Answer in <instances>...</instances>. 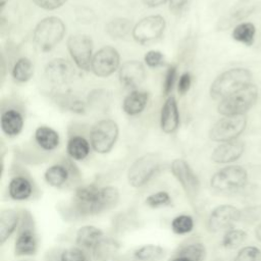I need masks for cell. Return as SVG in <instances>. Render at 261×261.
<instances>
[{
	"label": "cell",
	"instance_id": "6da1fadb",
	"mask_svg": "<svg viewBox=\"0 0 261 261\" xmlns=\"http://www.w3.org/2000/svg\"><path fill=\"white\" fill-rule=\"evenodd\" d=\"M119 191L113 186L100 187L90 184L77 187L72 195L71 206L79 216H92L113 208L119 201Z\"/></svg>",
	"mask_w": 261,
	"mask_h": 261
},
{
	"label": "cell",
	"instance_id": "7a4b0ae2",
	"mask_svg": "<svg viewBox=\"0 0 261 261\" xmlns=\"http://www.w3.org/2000/svg\"><path fill=\"white\" fill-rule=\"evenodd\" d=\"M252 84V73L244 67H234L220 73L211 84L210 96L214 100H223Z\"/></svg>",
	"mask_w": 261,
	"mask_h": 261
},
{
	"label": "cell",
	"instance_id": "3957f363",
	"mask_svg": "<svg viewBox=\"0 0 261 261\" xmlns=\"http://www.w3.org/2000/svg\"><path fill=\"white\" fill-rule=\"evenodd\" d=\"M65 33L64 22L56 16L42 19L35 28L33 38L36 46L43 52L53 49L63 38Z\"/></svg>",
	"mask_w": 261,
	"mask_h": 261
},
{
	"label": "cell",
	"instance_id": "277c9868",
	"mask_svg": "<svg viewBox=\"0 0 261 261\" xmlns=\"http://www.w3.org/2000/svg\"><path fill=\"white\" fill-rule=\"evenodd\" d=\"M258 99V88L250 84L244 89L221 100L217 106L218 112L223 116L242 115L250 110Z\"/></svg>",
	"mask_w": 261,
	"mask_h": 261
},
{
	"label": "cell",
	"instance_id": "5b68a950",
	"mask_svg": "<svg viewBox=\"0 0 261 261\" xmlns=\"http://www.w3.org/2000/svg\"><path fill=\"white\" fill-rule=\"evenodd\" d=\"M160 158L153 153L145 154L137 158L127 170V182L135 189L145 187L158 172Z\"/></svg>",
	"mask_w": 261,
	"mask_h": 261
},
{
	"label": "cell",
	"instance_id": "8992f818",
	"mask_svg": "<svg viewBox=\"0 0 261 261\" xmlns=\"http://www.w3.org/2000/svg\"><path fill=\"white\" fill-rule=\"evenodd\" d=\"M248 182V172L240 165H228L216 171L210 178V187L219 193H231Z\"/></svg>",
	"mask_w": 261,
	"mask_h": 261
},
{
	"label": "cell",
	"instance_id": "52a82bcc",
	"mask_svg": "<svg viewBox=\"0 0 261 261\" xmlns=\"http://www.w3.org/2000/svg\"><path fill=\"white\" fill-rule=\"evenodd\" d=\"M39 241L34 220L29 212L22 211V217L13 244V252L17 257L34 256L38 252Z\"/></svg>",
	"mask_w": 261,
	"mask_h": 261
},
{
	"label": "cell",
	"instance_id": "ba28073f",
	"mask_svg": "<svg viewBox=\"0 0 261 261\" xmlns=\"http://www.w3.org/2000/svg\"><path fill=\"white\" fill-rule=\"evenodd\" d=\"M117 137V123L111 119H103L92 126L90 132V144L95 152L106 154L112 150Z\"/></svg>",
	"mask_w": 261,
	"mask_h": 261
},
{
	"label": "cell",
	"instance_id": "9c48e42d",
	"mask_svg": "<svg viewBox=\"0 0 261 261\" xmlns=\"http://www.w3.org/2000/svg\"><path fill=\"white\" fill-rule=\"evenodd\" d=\"M246 126V114L223 116L213 124L209 132V138L212 141L219 143L237 140V138L245 130Z\"/></svg>",
	"mask_w": 261,
	"mask_h": 261
},
{
	"label": "cell",
	"instance_id": "30bf717a",
	"mask_svg": "<svg viewBox=\"0 0 261 261\" xmlns=\"http://www.w3.org/2000/svg\"><path fill=\"white\" fill-rule=\"evenodd\" d=\"M172 175L180 185L185 195L191 203H194L200 192V180L190 164L184 159H175L170 165Z\"/></svg>",
	"mask_w": 261,
	"mask_h": 261
},
{
	"label": "cell",
	"instance_id": "8fae6325",
	"mask_svg": "<svg viewBox=\"0 0 261 261\" xmlns=\"http://www.w3.org/2000/svg\"><path fill=\"white\" fill-rule=\"evenodd\" d=\"M68 52L75 65L83 70L91 69L93 42L88 35H72L67 40Z\"/></svg>",
	"mask_w": 261,
	"mask_h": 261
},
{
	"label": "cell",
	"instance_id": "7c38bea8",
	"mask_svg": "<svg viewBox=\"0 0 261 261\" xmlns=\"http://www.w3.org/2000/svg\"><path fill=\"white\" fill-rule=\"evenodd\" d=\"M242 217V212L236 206L222 204L215 207L207 219V228L211 232H219L232 228Z\"/></svg>",
	"mask_w": 261,
	"mask_h": 261
},
{
	"label": "cell",
	"instance_id": "4fadbf2b",
	"mask_svg": "<svg viewBox=\"0 0 261 261\" xmlns=\"http://www.w3.org/2000/svg\"><path fill=\"white\" fill-rule=\"evenodd\" d=\"M165 25V19L161 15L146 16L133 28V37L142 45L152 43L161 37Z\"/></svg>",
	"mask_w": 261,
	"mask_h": 261
},
{
	"label": "cell",
	"instance_id": "5bb4252c",
	"mask_svg": "<svg viewBox=\"0 0 261 261\" xmlns=\"http://www.w3.org/2000/svg\"><path fill=\"white\" fill-rule=\"evenodd\" d=\"M119 61L118 51L111 46H105L93 56L91 69L97 76L107 77L118 68Z\"/></svg>",
	"mask_w": 261,
	"mask_h": 261
},
{
	"label": "cell",
	"instance_id": "9a60e30c",
	"mask_svg": "<svg viewBox=\"0 0 261 261\" xmlns=\"http://www.w3.org/2000/svg\"><path fill=\"white\" fill-rule=\"evenodd\" d=\"M45 76L53 85L63 86L74 76V68L70 61L64 58H54L45 67Z\"/></svg>",
	"mask_w": 261,
	"mask_h": 261
},
{
	"label": "cell",
	"instance_id": "2e32d148",
	"mask_svg": "<svg viewBox=\"0 0 261 261\" xmlns=\"http://www.w3.org/2000/svg\"><path fill=\"white\" fill-rule=\"evenodd\" d=\"M105 240L104 231L93 224L83 225L75 232V245L92 253H94Z\"/></svg>",
	"mask_w": 261,
	"mask_h": 261
},
{
	"label": "cell",
	"instance_id": "e0dca14e",
	"mask_svg": "<svg viewBox=\"0 0 261 261\" xmlns=\"http://www.w3.org/2000/svg\"><path fill=\"white\" fill-rule=\"evenodd\" d=\"M35 190L33 180L24 174L13 175L7 185L8 197L16 202L31 200L35 195Z\"/></svg>",
	"mask_w": 261,
	"mask_h": 261
},
{
	"label": "cell",
	"instance_id": "ac0fdd59",
	"mask_svg": "<svg viewBox=\"0 0 261 261\" xmlns=\"http://www.w3.org/2000/svg\"><path fill=\"white\" fill-rule=\"evenodd\" d=\"M75 171L68 163H56L49 166L44 172V180L46 184L54 189H62L67 187Z\"/></svg>",
	"mask_w": 261,
	"mask_h": 261
},
{
	"label": "cell",
	"instance_id": "d6986e66",
	"mask_svg": "<svg viewBox=\"0 0 261 261\" xmlns=\"http://www.w3.org/2000/svg\"><path fill=\"white\" fill-rule=\"evenodd\" d=\"M245 144L240 140H232L219 144L212 152L211 159L218 164L231 163L238 160L244 153Z\"/></svg>",
	"mask_w": 261,
	"mask_h": 261
},
{
	"label": "cell",
	"instance_id": "ffe728a7",
	"mask_svg": "<svg viewBox=\"0 0 261 261\" xmlns=\"http://www.w3.org/2000/svg\"><path fill=\"white\" fill-rule=\"evenodd\" d=\"M146 76V69L142 62L129 60L119 68V81L125 88H135L143 83Z\"/></svg>",
	"mask_w": 261,
	"mask_h": 261
},
{
	"label": "cell",
	"instance_id": "44dd1931",
	"mask_svg": "<svg viewBox=\"0 0 261 261\" xmlns=\"http://www.w3.org/2000/svg\"><path fill=\"white\" fill-rule=\"evenodd\" d=\"M22 212L14 208L3 209L0 213V244L4 245L17 231Z\"/></svg>",
	"mask_w": 261,
	"mask_h": 261
},
{
	"label": "cell",
	"instance_id": "7402d4cb",
	"mask_svg": "<svg viewBox=\"0 0 261 261\" xmlns=\"http://www.w3.org/2000/svg\"><path fill=\"white\" fill-rule=\"evenodd\" d=\"M179 124V113L177 103L173 96H169L162 108L160 114V126L165 134L174 133Z\"/></svg>",
	"mask_w": 261,
	"mask_h": 261
},
{
	"label": "cell",
	"instance_id": "603a6c76",
	"mask_svg": "<svg viewBox=\"0 0 261 261\" xmlns=\"http://www.w3.org/2000/svg\"><path fill=\"white\" fill-rule=\"evenodd\" d=\"M206 248L200 242H189L181 245L168 261H204Z\"/></svg>",
	"mask_w": 261,
	"mask_h": 261
},
{
	"label": "cell",
	"instance_id": "cb8c5ba5",
	"mask_svg": "<svg viewBox=\"0 0 261 261\" xmlns=\"http://www.w3.org/2000/svg\"><path fill=\"white\" fill-rule=\"evenodd\" d=\"M23 126L22 115L15 109H8L1 114V128L8 137L17 136Z\"/></svg>",
	"mask_w": 261,
	"mask_h": 261
},
{
	"label": "cell",
	"instance_id": "d4e9b609",
	"mask_svg": "<svg viewBox=\"0 0 261 261\" xmlns=\"http://www.w3.org/2000/svg\"><path fill=\"white\" fill-rule=\"evenodd\" d=\"M148 102V93L144 91L130 92L122 102V109L128 115H137L141 113Z\"/></svg>",
	"mask_w": 261,
	"mask_h": 261
},
{
	"label": "cell",
	"instance_id": "484cf974",
	"mask_svg": "<svg viewBox=\"0 0 261 261\" xmlns=\"http://www.w3.org/2000/svg\"><path fill=\"white\" fill-rule=\"evenodd\" d=\"M35 141L45 151H52L59 145L60 139L57 132L48 126H39L35 132Z\"/></svg>",
	"mask_w": 261,
	"mask_h": 261
},
{
	"label": "cell",
	"instance_id": "4316f807",
	"mask_svg": "<svg viewBox=\"0 0 261 261\" xmlns=\"http://www.w3.org/2000/svg\"><path fill=\"white\" fill-rule=\"evenodd\" d=\"M91 150V144L87 139L82 136L71 137L66 145V152L68 156L76 161H82L86 159Z\"/></svg>",
	"mask_w": 261,
	"mask_h": 261
},
{
	"label": "cell",
	"instance_id": "83f0119b",
	"mask_svg": "<svg viewBox=\"0 0 261 261\" xmlns=\"http://www.w3.org/2000/svg\"><path fill=\"white\" fill-rule=\"evenodd\" d=\"M251 11L252 7L251 4H249V1L241 0L233 7H231L228 13L221 20H219V27L221 29H226L230 27L232 23L245 18L247 15L251 13Z\"/></svg>",
	"mask_w": 261,
	"mask_h": 261
},
{
	"label": "cell",
	"instance_id": "f1b7e54d",
	"mask_svg": "<svg viewBox=\"0 0 261 261\" xmlns=\"http://www.w3.org/2000/svg\"><path fill=\"white\" fill-rule=\"evenodd\" d=\"M165 250L160 245L146 244L137 248L133 256L137 261H161L164 258Z\"/></svg>",
	"mask_w": 261,
	"mask_h": 261
},
{
	"label": "cell",
	"instance_id": "f546056e",
	"mask_svg": "<svg viewBox=\"0 0 261 261\" xmlns=\"http://www.w3.org/2000/svg\"><path fill=\"white\" fill-rule=\"evenodd\" d=\"M256 28L254 23L250 21H244L238 23L231 33V37L234 41L242 43L246 46H252L255 42Z\"/></svg>",
	"mask_w": 261,
	"mask_h": 261
},
{
	"label": "cell",
	"instance_id": "4dcf8cb0",
	"mask_svg": "<svg viewBox=\"0 0 261 261\" xmlns=\"http://www.w3.org/2000/svg\"><path fill=\"white\" fill-rule=\"evenodd\" d=\"M132 29V21L125 17H116L107 22L105 27L106 34L112 39L125 37Z\"/></svg>",
	"mask_w": 261,
	"mask_h": 261
},
{
	"label": "cell",
	"instance_id": "1f68e13d",
	"mask_svg": "<svg viewBox=\"0 0 261 261\" xmlns=\"http://www.w3.org/2000/svg\"><path fill=\"white\" fill-rule=\"evenodd\" d=\"M195 227V220L190 214H178L170 221V229L174 234L186 236L193 231Z\"/></svg>",
	"mask_w": 261,
	"mask_h": 261
},
{
	"label": "cell",
	"instance_id": "d6a6232c",
	"mask_svg": "<svg viewBox=\"0 0 261 261\" xmlns=\"http://www.w3.org/2000/svg\"><path fill=\"white\" fill-rule=\"evenodd\" d=\"M12 76L19 83H25L34 74V65L32 61L27 57L19 58L12 68Z\"/></svg>",
	"mask_w": 261,
	"mask_h": 261
},
{
	"label": "cell",
	"instance_id": "836d02e7",
	"mask_svg": "<svg viewBox=\"0 0 261 261\" xmlns=\"http://www.w3.org/2000/svg\"><path fill=\"white\" fill-rule=\"evenodd\" d=\"M145 204L153 209L169 207L172 205V198L166 191H157L149 194L145 199Z\"/></svg>",
	"mask_w": 261,
	"mask_h": 261
},
{
	"label": "cell",
	"instance_id": "e575fe53",
	"mask_svg": "<svg viewBox=\"0 0 261 261\" xmlns=\"http://www.w3.org/2000/svg\"><path fill=\"white\" fill-rule=\"evenodd\" d=\"M247 238V233L242 229L229 228L222 237L221 245L226 249H233L244 243Z\"/></svg>",
	"mask_w": 261,
	"mask_h": 261
},
{
	"label": "cell",
	"instance_id": "d590c367",
	"mask_svg": "<svg viewBox=\"0 0 261 261\" xmlns=\"http://www.w3.org/2000/svg\"><path fill=\"white\" fill-rule=\"evenodd\" d=\"M58 261H89V255L83 248L71 246L60 251Z\"/></svg>",
	"mask_w": 261,
	"mask_h": 261
},
{
	"label": "cell",
	"instance_id": "8d00e7d4",
	"mask_svg": "<svg viewBox=\"0 0 261 261\" xmlns=\"http://www.w3.org/2000/svg\"><path fill=\"white\" fill-rule=\"evenodd\" d=\"M233 261H261V250L253 246L244 247L237 253Z\"/></svg>",
	"mask_w": 261,
	"mask_h": 261
},
{
	"label": "cell",
	"instance_id": "74e56055",
	"mask_svg": "<svg viewBox=\"0 0 261 261\" xmlns=\"http://www.w3.org/2000/svg\"><path fill=\"white\" fill-rule=\"evenodd\" d=\"M175 77H176V66L175 65H170L165 73V77H164V82H163V95L167 96L169 95V93L171 92L174 82H175Z\"/></svg>",
	"mask_w": 261,
	"mask_h": 261
},
{
	"label": "cell",
	"instance_id": "f35d334b",
	"mask_svg": "<svg viewBox=\"0 0 261 261\" xmlns=\"http://www.w3.org/2000/svg\"><path fill=\"white\" fill-rule=\"evenodd\" d=\"M144 60L149 67H158L164 63V55L160 51L151 50L146 53Z\"/></svg>",
	"mask_w": 261,
	"mask_h": 261
},
{
	"label": "cell",
	"instance_id": "ab89813d",
	"mask_svg": "<svg viewBox=\"0 0 261 261\" xmlns=\"http://www.w3.org/2000/svg\"><path fill=\"white\" fill-rule=\"evenodd\" d=\"M67 0H33V2L46 10H54L65 4Z\"/></svg>",
	"mask_w": 261,
	"mask_h": 261
},
{
	"label": "cell",
	"instance_id": "60d3db41",
	"mask_svg": "<svg viewBox=\"0 0 261 261\" xmlns=\"http://www.w3.org/2000/svg\"><path fill=\"white\" fill-rule=\"evenodd\" d=\"M192 85V76L189 72H185L180 75L179 81H178V86L177 90L180 95H185L191 88Z\"/></svg>",
	"mask_w": 261,
	"mask_h": 261
},
{
	"label": "cell",
	"instance_id": "b9f144b4",
	"mask_svg": "<svg viewBox=\"0 0 261 261\" xmlns=\"http://www.w3.org/2000/svg\"><path fill=\"white\" fill-rule=\"evenodd\" d=\"M191 0H169V10L174 15H179L186 7L189 5Z\"/></svg>",
	"mask_w": 261,
	"mask_h": 261
},
{
	"label": "cell",
	"instance_id": "7bdbcfd3",
	"mask_svg": "<svg viewBox=\"0 0 261 261\" xmlns=\"http://www.w3.org/2000/svg\"><path fill=\"white\" fill-rule=\"evenodd\" d=\"M166 1H169V0H143L144 4L148 7H151V8L158 7L162 4H164Z\"/></svg>",
	"mask_w": 261,
	"mask_h": 261
},
{
	"label": "cell",
	"instance_id": "ee69618b",
	"mask_svg": "<svg viewBox=\"0 0 261 261\" xmlns=\"http://www.w3.org/2000/svg\"><path fill=\"white\" fill-rule=\"evenodd\" d=\"M255 236H256V239H258L261 242V223L256 227Z\"/></svg>",
	"mask_w": 261,
	"mask_h": 261
},
{
	"label": "cell",
	"instance_id": "f6af8a7d",
	"mask_svg": "<svg viewBox=\"0 0 261 261\" xmlns=\"http://www.w3.org/2000/svg\"><path fill=\"white\" fill-rule=\"evenodd\" d=\"M6 2H7V0H0V5H1V8H3V7L5 6Z\"/></svg>",
	"mask_w": 261,
	"mask_h": 261
}]
</instances>
